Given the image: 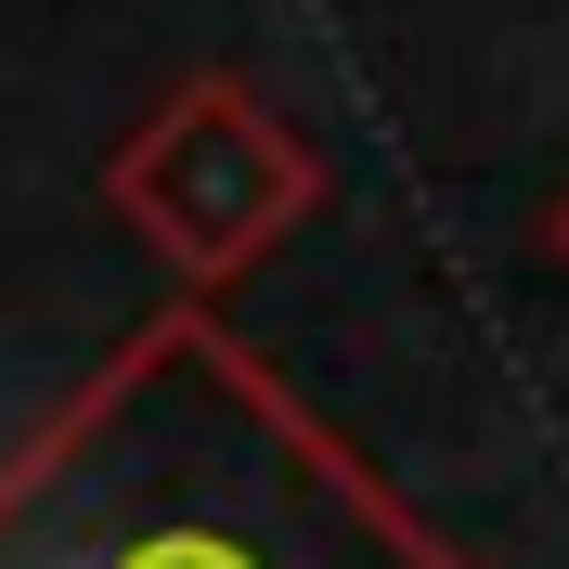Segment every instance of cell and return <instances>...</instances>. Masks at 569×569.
Wrapping results in <instances>:
<instances>
[{
    "label": "cell",
    "instance_id": "2",
    "mask_svg": "<svg viewBox=\"0 0 569 569\" xmlns=\"http://www.w3.org/2000/svg\"><path fill=\"white\" fill-rule=\"evenodd\" d=\"M104 208L142 247H169L194 284H220L247 259H272L323 208V156L298 142L284 104H259L247 78H181L169 104L104 156Z\"/></svg>",
    "mask_w": 569,
    "mask_h": 569
},
{
    "label": "cell",
    "instance_id": "1",
    "mask_svg": "<svg viewBox=\"0 0 569 569\" xmlns=\"http://www.w3.org/2000/svg\"><path fill=\"white\" fill-rule=\"evenodd\" d=\"M0 569H440L208 311H156L0 479Z\"/></svg>",
    "mask_w": 569,
    "mask_h": 569
},
{
    "label": "cell",
    "instance_id": "3",
    "mask_svg": "<svg viewBox=\"0 0 569 569\" xmlns=\"http://www.w3.org/2000/svg\"><path fill=\"white\" fill-rule=\"evenodd\" d=\"M543 247H557V259H569V208H557V233H543Z\"/></svg>",
    "mask_w": 569,
    "mask_h": 569
}]
</instances>
